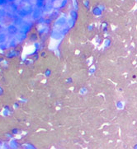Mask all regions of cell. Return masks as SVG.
<instances>
[{"mask_svg":"<svg viewBox=\"0 0 137 149\" xmlns=\"http://www.w3.org/2000/svg\"><path fill=\"white\" fill-rule=\"evenodd\" d=\"M9 147H10V148H12V149H17V142L15 140H12L10 142V143H9Z\"/></svg>","mask_w":137,"mask_h":149,"instance_id":"6da1fadb","label":"cell"},{"mask_svg":"<svg viewBox=\"0 0 137 149\" xmlns=\"http://www.w3.org/2000/svg\"><path fill=\"white\" fill-rule=\"evenodd\" d=\"M13 133H14V134H16V133H17V129H13Z\"/></svg>","mask_w":137,"mask_h":149,"instance_id":"7a4b0ae2","label":"cell"},{"mask_svg":"<svg viewBox=\"0 0 137 149\" xmlns=\"http://www.w3.org/2000/svg\"><path fill=\"white\" fill-rule=\"evenodd\" d=\"M1 145H2V143H1V142H0V147H1Z\"/></svg>","mask_w":137,"mask_h":149,"instance_id":"3957f363","label":"cell"}]
</instances>
